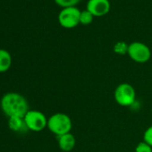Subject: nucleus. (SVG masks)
<instances>
[{"label":"nucleus","mask_w":152,"mask_h":152,"mask_svg":"<svg viewBox=\"0 0 152 152\" xmlns=\"http://www.w3.org/2000/svg\"><path fill=\"white\" fill-rule=\"evenodd\" d=\"M2 111L9 117L24 118L29 111V105L26 99L19 93L8 92L1 99Z\"/></svg>","instance_id":"f257e3e1"},{"label":"nucleus","mask_w":152,"mask_h":152,"mask_svg":"<svg viewBox=\"0 0 152 152\" xmlns=\"http://www.w3.org/2000/svg\"><path fill=\"white\" fill-rule=\"evenodd\" d=\"M48 130L56 137L71 132L72 123L70 116L64 113H56L48 119Z\"/></svg>","instance_id":"f03ea898"},{"label":"nucleus","mask_w":152,"mask_h":152,"mask_svg":"<svg viewBox=\"0 0 152 152\" xmlns=\"http://www.w3.org/2000/svg\"><path fill=\"white\" fill-rule=\"evenodd\" d=\"M115 102L122 107L132 106L136 99V92L134 88L129 83L119 84L114 92Z\"/></svg>","instance_id":"7ed1b4c3"},{"label":"nucleus","mask_w":152,"mask_h":152,"mask_svg":"<svg viewBox=\"0 0 152 152\" xmlns=\"http://www.w3.org/2000/svg\"><path fill=\"white\" fill-rule=\"evenodd\" d=\"M81 11L75 7H65L58 15L60 25L65 29H72L80 23Z\"/></svg>","instance_id":"20e7f679"},{"label":"nucleus","mask_w":152,"mask_h":152,"mask_svg":"<svg viewBox=\"0 0 152 152\" xmlns=\"http://www.w3.org/2000/svg\"><path fill=\"white\" fill-rule=\"evenodd\" d=\"M127 55L132 61L139 64H143L150 59L151 51L146 44L135 41L129 45Z\"/></svg>","instance_id":"39448f33"},{"label":"nucleus","mask_w":152,"mask_h":152,"mask_svg":"<svg viewBox=\"0 0 152 152\" xmlns=\"http://www.w3.org/2000/svg\"><path fill=\"white\" fill-rule=\"evenodd\" d=\"M23 119L28 130L32 132H41L48 126V119L40 111L29 110Z\"/></svg>","instance_id":"423d86ee"},{"label":"nucleus","mask_w":152,"mask_h":152,"mask_svg":"<svg viewBox=\"0 0 152 152\" xmlns=\"http://www.w3.org/2000/svg\"><path fill=\"white\" fill-rule=\"evenodd\" d=\"M87 10L93 16H103L110 11V2L108 0H89Z\"/></svg>","instance_id":"0eeeda50"},{"label":"nucleus","mask_w":152,"mask_h":152,"mask_svg":"<svg viewBox=\"0 0 152 152\" xmlns=\"http://www.w3.org/2000/svg\"><path fill=\"white\" fill-rule=\"evenodd\" d=\"M57 142L59 148L64 152H70L72 150L76 144V140L73 134L71 132L57 137Z\"/></svg>","instance_id":"6e6552de"},{"label":"nucleus","mask_w":152,"mask_h":152,"mask_svg":"<svg viewBox=\"0 0 152 152\" xmlns=\"http://www.w3.org/2000/svg\"><path fill=\"white\" fill-rule=\"evenodd\" d=\"M8 126L12 131L17 132H25L28 130L24 119L21 118V117H11V118H9Z\"/></svg>","instance_id":"1a4fd4ad"},{"label":"nucleus","mask_w":152,"mask_h":152,"mask_svg":"<svg viewBox=\"0 0 152 152\" xmlns=\"http://www.w3.org/2000/svg\"><path fill=\"white\" fill-rule=\"evenodd\" d=\"M12 65V56L10 53L5 49H0V72H5L9 70Z\"/></svg>","instance_id":"9d476101"},{"label":"nucleus","mask_w":152,"mask_h":152,"mask_svg":"<svg viewBox=\"0 0 152 152\" xmlns=\"http://www.w3.org/2000/svg\"><path fill=\"white\" fill-rule=\"evenodd\" d=\"M93 15L91 13H90L88 10H84L81 12L80 15V23L83 24V25H88L91 24L93 21Z\"/></svg>","instance_id":"9b49d317"},{"label":"nucleus","mask_w":152,"mask_h":152,"mask_svg":"<svg viewBox=\"0 0 152 152\" xmlns=\"http://www.w3.org/2000/svg\"><path fill=\"white\" fill-rule=\"evenodd\" d=\"M128 47H129V45H127L125 42L120 41L115 45L114 51L119 55H124V54H127V52H128Z\"/></svg>","instance_id":"f8f14e48"},{"label":"nucleus","mask_w":152,"mask_h":152,"mask_svg":"<svg viewBox=\"0 0 152 152\" xmlns=\"http://www.w3.org/2000/svg\"><path fill=\"white\" fill-rule=\"evenodd\" d=\"M80 1H81V0H55V2L59 7H62L63 8L75 7Z\"/></svg>","instance_id":"ddd939ff"},{"label":"nucleus","mask_w":152,"mask_h":152,"mask_svg":"<svg viewBox=\"0 0 152 152\" xmlns=\"http://www.w3.org/2000/svg\"><path fill=\"white\" fill-rule=\"evenodd\" d=\"M135 152H152V147H150L145 141H141L136 146Z\"/></svg>","instance_id":"4468645a"},{"label":"nucleus","mask_w":152,"mask_h":152,"mask_svg":"<svg viewBox=\"0 0 152 152\" xmlns=\"http://www.w3.org/2000/svg\"><path fill=\"white\" fill-rule=\"evenodd\" d=\"M143 141H145L147 144H148L150 147H152V125L147 128V130L144 132L143 134Z\"/></svg>","instance_id":"2eb2a0df"}]
</instances>
